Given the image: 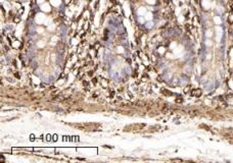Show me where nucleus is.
Segmentation results:
<instances>
[{"label": "nucleus", "instance_id": "f257e3e1", "mask_svg": "<svg viewBox=\"0 0 233 163\" xmlns=\"http://www.w3.org/2000/svg\"><path fill=\"white\" fill-rule=\"evenodd\" d=\"M36 20H37V21H39V23H41V21L44 20V15H43V14H38Z\"/></svg>", "mask_w": 233, "mask_h": 163}, {"label": "nucleus", "instance_id": "f03ea898", "mask_svg": "<svg viewBox=\"0 0 233 163\" xmlns=\"http://www.w3.org/2000/svg\"><path fill=\"white\" fill-rule=\"evenodd\" d=\"M41 8H42L44 11H49V10H50V7H49V5H48V4H44V5H42Z\"/></svg>", "mask_w": 233, "mask_h": 163}, {"label": "nucleus", "instance_id": "7ed1b4c3", "mask_svg": "<svg viewBox=\"0 0 233 163\" xmlns=\"http://www.w3.org/2000/svg\"><path fill=\"white\" fill-rule=\"evenodd\" d=\"M51 3L53 4V5L57 6V5H59V3H61V0H51Z\"/></svg>", "mask_w": 233, "mask_h": 163}, {"label": "nucleus", "instance_id": "20e7f679", "mask_svg": "<svg viewBox=\"0 0 233 163\" xmlns=\"http://www.w3.org/2000/svg\"><path fill=\"white\" fill-rule=\"evenodd\" d=\"M144 12H145V9H144V8H143V7H141V9H139V13L143 14Z\"/></svg>", "mask_w": 233, "mask_h": 163}, {"label": "nucleus", "instance_id": "39448f33", "mask_svg": "<svg viewBox=\"0 0 233 163\" xmlns=\"http://www.w3.org/2000/svg\"><path fill=\"white\" fill-rule=\"evenodd\" d=\"M151 16H152V15H151V13H147V14H146V20H150Z\"/></svg>", "mask_w": 233, "mask_h": 163}, {"label": "nucleus", "instance_id": "423d86ee", "mask_svg": "<svg viewBox=\"0 0 233 163\" xmlns=\"http://www.w3.org/2000/svg\"><path fill=\"white\" fill-rule=\"evenodd\" d=\"M209 5H210V3H209L208 1L203 2V6H205V7H206V8H208V7H209Z\"/></svg>", "mask_w": 233, "mask_h": 163}, {"label": "nucleus", "instance_id": "0eeeda50", "mask_svg": "<svg viewBox=\"0 0 233 163\" xmlns=\"http://www.w3.org/2000/svg\"><path fill=\"white\" fill-rule=\"evenodd\" d=\"M146 1H147L148 3H150V4H153L155 2V0H146Z\"/></svg>", "mask_w": 233, "mask_h": 163}, {"label": "nucleus", "instance_id": "6e6552de", "mask_svg": "<svg viewBox=\"0 0 233 163\" xmlns=\"http://www.w3.org/2000/svg\"><path fill=\"white\" fill-rule=\"evenodd\" d=\"M37 1H38V2H43L44 0H37Z\"/></svg>", "mask_w": 233, "mask_h": 163}]
</instances>
